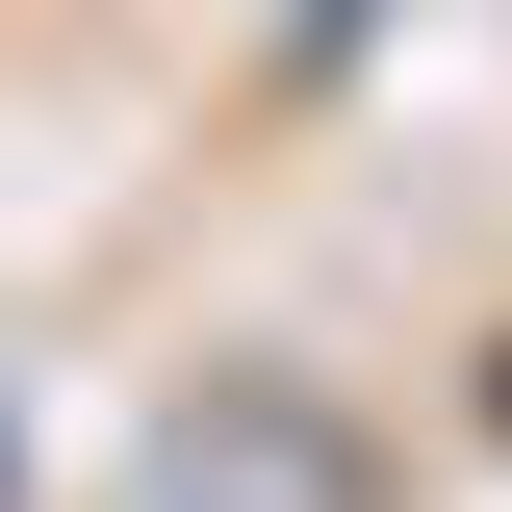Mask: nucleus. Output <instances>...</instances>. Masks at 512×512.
Returning <instances> with one entry per match:
<instances>
[{
    "label": "nucleus",
    "instance_id": "obj_1",
    "mask_svg": "<svg viewBox=\"0 0 512 512\" xmlns=\"http://www.w3.org/2000/svg\"><path fill=\"white\" fill-rule=\"evenodd\" d=\"M154 512H384V436L282 359H205V410L154 436Z\"/></svg>",
    "mask_w": 512,
    "mask_h": 512
}]
</instances>
